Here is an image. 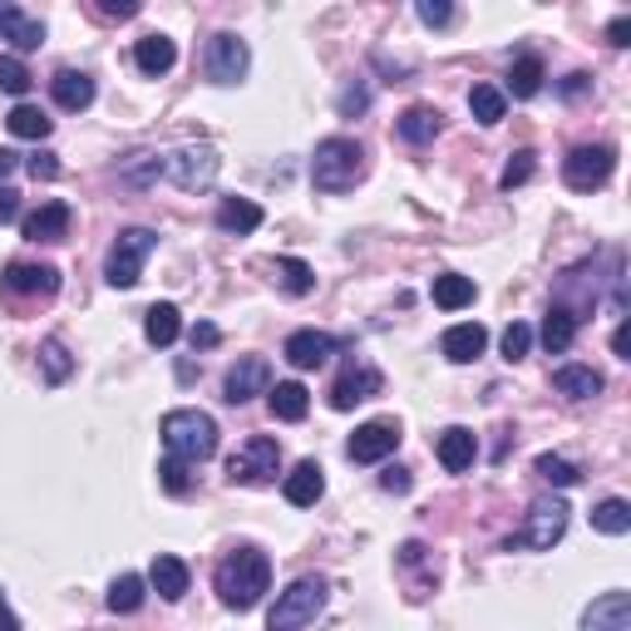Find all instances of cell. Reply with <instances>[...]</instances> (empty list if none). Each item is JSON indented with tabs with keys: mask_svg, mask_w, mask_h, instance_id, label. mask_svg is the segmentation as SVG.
<instances>
[{
	"mask_svg": "<svg viewBox=\"0 0 631 631\" xmlns=\"http://www.w3.org/2000/svg\"><path fill=\"white\" fill-rule=\"evenodd\" d=\"M15 168H20V158L10 153V148H0V183H5V177L15 173Z\"/></svg>",
	"mask_w": 631,
	"mask_h": 631,
	"instance_id": "54",
	"label": "cell"
},
{
	"mask_svg": "<svg viewBox=\"0 0 631 631\" xmlns=\"http://www.w3.org/2000/svg\"><path fill=\"white\" fill-rule=\"evenodd\" d=\"M266 404H272L276 420L296 424V420H306V410H311V394H306L301 380H282V385H272V390H266Z\"/></svg>",
	"mask_w": 631,
	"mask_h": 631,
	"instance_id": "28",
	"label": "cell"
},
{
	"mask_svg": "<svg viewBox=\"0 0 631 631\" xmlns=\"http://www.w3.org/2000/svg\"><path fill=\"white\" fill-rule=\"evenodd\" d=\"M380 385H385V375L375 370L370 360H351L331 385V410H355L360 400L380 394Z\"/></svg>",
	"mask_w": 631,
	"mask_h": 631,
	"instance_id": "13",
	"label": "cell"
},
{
	"mask_svg": "<svg viewBox=\"0 0 631 631\" xmlns=\"http://www.w3.org/2000/svg\"><path fill=\"white\" fill-rule=\"evenodd\" d=\"M592 528L607 532V538H621V532H631V503H627V498H601L597 508H592Z\"/></svg>",
	"mask_w": 631,
	"mask_h": 631,
	"instance_id": "35",
	"label": "cell"
},
{
	"mask_svg": "<svg viewBox=\"0 0 631 631\" xmlns=\"http://www.w3.org/2000/svg\"><path fill=\"white\" fill-rule=\"evenodd\" d=\"M5 124H10V134H15V138H35V144H39V138H49V118H45V108H35V104H15Z\"/></svg>",
	"mask_w": 631,
	"mask_h": 631,
	"instance_id": "39",
	"label": "cell"
},
{
	"mask_svg": "<svg viewBox=\"0 0 631 631\" xmlns=\"http://www.w3.org/2000/svg\"><path fill=\"white\" fill-rule=\"evenodd\" d=\"M158 483H163L168 493H187V489H193V479H187V463L168 454V459L158 463Z\"/></svg>",
	"mask_w": 631,
	"mask_h": 631,
	"instance_id": "44",
	"label": "cell"
},
{
	"mask_svg": "<svg viewBox=\"0 0 631 631\" xmlns=\"http://www.w3.org/2000/svg\"><path fill=\"white\" fill-rule=\"evenodd\" d=\"M282 493H286V503H291V508H311V503L325 493V469L316 459H301L291 473H286Z\"/></svg>",
	"mask_w": 631,
	"mask_h": 631,
	"instance_id": "19",
	"label": "cell"
},
{
	"mask_svg": "<svg viewBox=\"0 0 631 631\" xmlns=\"http://www.w3.org/2000/svg\"><path fill=\"white\" fill-rule=\"evenodd\" d=\"M503 360H523L528 355V345H532V325H523V321H513L508 331H503Z\"/></svg>",
	"mask_w": 631,
	"mask_h": 631,
	"instance_id": "43",
	"label": "cell"
},
{
	"mask_svg": "<svg viewBox=\"0 0 631 631\" xmlns=\"http://www.w3.org/2000/svg\"><path fill=\"white\" fill-rule=\"evenodd\" d=\"M39 370H45V385H65L69 370H74V355H69V345L59 341V335H49L45 345H39Z\"/></svg>",
	"mask_w": 631,
	"mask_h": 631,
	"instance_id": "36",
	"label": "cell"
},
{
	"mask_svg": "<svg viewBox=\"0 0 631 631\" xmlns=\"http://www.w3.org/2000/svg\"><path fill=\"white\" fill-rule=\"evenodd\" d=\"M400 439H404L400 420H365L360 429L351 434L345 454H351L355 463H380V459H390V454L400 449Z\"/></svg>",
	"mask_w": 631,
	"mask_h": 631,
	"instance_id": "11",
	"label": "cell"
},
{
	"mask_svg": "<svg viewBox=\"0 0 631 631\" xmlns=\"http://www.w3.org/2000/svg\"><path fill=\"white\" fill-rule=\"evenodd\" d=\"M552 390L567 394V400H592V394H601V375L592 365H558L552 370Z\"/></svg>",
	"mask_w": 631,
	"mask_h": 631,
	"instance_id": "27",
	"label": "cell"
},
{
	"mask_svg": "<svg viewBox=\"0 0 631 631\" xmlns=\"http://www.w3.org/2000/svg\"><path fill=\"white\" fill-rule=\"evenodd\" d=\"M582 89H587V74H567V84H562V94H567V99H577Z\"/></svg>",
	"mask_w": 631,
	"mask_h": 631,
	"instance_id": "55",
	"label": "cell"
},
{
	"mask_svg": "<svg viewBox=\"0 0 631 631\" xmlns=\"http://www.w3.org/2000/svg\"><path fill=\"white\" fill-rule=\"evenodd\" d=\"M370 108V89L365 84H345V94H341V114L351 118V114H365Z\"/></svg>",
	"mask_w": 631,
	"mask_h": 631,
	"instance_id": "46",
	"label": "cell"
},
{
	"mask_svg": "<svg viewBox=\"0 0 631 631\" xmlns=\"http://www.w3.org/2000/svg\"><path fill=\"white\" fill-rule=\"evenodd\" d=\"M567 503L562 498H538L528 508V518H523L518 532H508V542L503 548L508 552H548L562 542V532H567Z\"/></svg>",
	"mask_w": 631,
	"mask_h": 631,
	"instance_id": "5",
	"label": "cell"
},
{
	"mask_svg": "<svg viewBox=\"0 0 631 631\" xmlns=\"http://www.w3.org/2000/svg\"><path fill=\"white\" fill-rule=\"evenodd\" d=\"M325 597H331V582H325L321 572L296 577L291 587L276 597L272 617H266V631H301V627H311V621L325 611Z\"/></svg>",
	"mask_w": 631,
	"mask_h": 631,
	"instance_id": "4",
	"label": "cell"
},
{
	"mask_svg": "<svg viewBox=\"0 0 631 631\" xmlns=\"http://www.w3.org/2000/svg\"><path fill=\"white\" fill-rule=\"evenodd\" d=\"M582 631H631V597L627 592H601L582 611Z\"/></svg>",
	"mask_w": 631,
	"mask_h": 631,
	"instance_id": "16",
	"label": "cell"
},
{
	"mask_svg": "<svg viewBox=\"0 0 631 631\" xmlns=\"http://www.w3.org/2000/svg\"><path fill=\"white\" fill-rule=\"evenodd\" d=\"M30 84H35V79H30L25 59H20V55H0V89H5V94H15V99H25Z\"/></svg>",
	"mask_w": 631,
	"mask_h": 631,
	"instance_id": "42",
	"label": "cell"
},
{
	"mask_svg": "<svg viewBox=\"0 0 631 631\" xmlns=\"http://www.w3.org/2000/svg\"><path fill=\"white\" fill-rule=\"evenodd\" d=\"M158 434H163L168 454L183 463H203L217 454V420L207 410H168Z\"/></svg>",
	"mask_w": 631,
	"mask_h": 631,
	"instance_id": "2",
	"label": "cell"
},
{
	"mask_svg": "<svg viewBox=\"0 0 631 631\" xmlns=\"http://www.w3.org/2000/svg\"><path fill=\"white\" fill-rule=\"evenodd\" d=\"M246 65H252V49H246V39H237L232 30H222V35L207 39L203 69H207L213 84H237V79H246Z\"/></svg>",
	"mask_w": 631,
	"mask_h": 631,
	"instance_id": "10",
	"label": "cell"
},
{
	"mask_svg": "<svg viewBox=\"0 0 631 631\" xmlns=\"http://www.w3.org/2000/svg\"><path fill=\"white\" fill-rule=\"evenodd\" d=\"M483 345H489V331H483L479 321H459V325H449V331H444L439 351H444V360L469 365V360H479V355H483Z\"/></svg>",
	"mask_w": 631,
	"mask_h": 631,
	"instance_id": "18",
	"label": "cell"
},
{
	"mask_svg": "<svg viewBox=\"0 0 631 631\" xmlns=\"http://www.w3.org/2000/svg\"><path fill=\"white\" fill-rule=\"evenodd\" d=\"M134 65L144 69L148 79H158V74H168V69L177 65V45L168 35H144L134 45Z\"/></svg>",
	"mask_w": 631,
	"mask_h": 631,
	"instance_id": "24",
	"label": "cell"
},
{
	"mask_svg": "<svg viewBox=\"0 0 631 631\" xmlns=\"http://www.w3.org/2000/svg\"><path fill=\"white\" fill-rule=\"evenodd\" d=\"M607 45H611V49H627V45H631V15H617V20H611V25H607Z\"/></svg>",
	"mask_w": 631,
	"mask_h": 631,
	"instance_id": "50",
	"label": "cell"
},
{
	"mask_svg": "<svg viewBox=\"0 0 631 631\" xmlns=\"http://www.w3.org/2000/svg\"><path fill=\"white\" fill-rule=\"evenodd\" d=\"M213 587H217V597H222V607L252 611L256 601L266 597V587H272V558H266L262 548H252V542H242V548H232L217 562Z\"/></svg>",
	"mask_w": 631,
	"mask_h": 631,
	"instance_id": "1",
	"label": "cell"
},
{
	"mask_svg": "<svg viewBox=\"0 0 631 631\" xmlns=\"http://www.w3.org/2000/svg\"><path fill=\"white\" fill-rule=\"evenodd\" d=\"M138 0H99V15H108V20H134L138 15Z\"/></svg>",
	"mask_w": 631,
	"mask_h": 631,
	"instance_id": "49",
	"label": "cell"
},
{
	"mask_svg": "<svg viewBox=\"0 0 631 631\" xmlns=\"http://www.w3.org/2000/svg\"><path fill=\"white\" fill-rule=\"evenodd\" d=\"M30 177H45V183H49V177H59L55 153H35V158H30Z\"/></svg>",
	"mask_w": 631,
	"mask_h": 631,
	"instance_id": "51",
	"label": "cell"
},
{
	"mask_svg": "<svg viewBox=\"0 0 631 631\" xmlns=\"http://www.w3.org/2000/svg\"><path fill=\"white\" fill-rule=\"evenodd\" d=\"M0 39H10V49H20V55H30V49L45 45V25L20 5H0Z\"/></svg>",
	"mask_w": 631,
	"mask_h": 631,
	"instance_id": "17",
	"label": "cell"
},
{
	"mask_svg": "<svg viewBox=\"0 0 631 631\" xmlns=\"http://www.w3.org/2000/svg\"><path fill=\"white\" fill-rule=\"evenodd\" d=\"M163 177V153H134L118 168V183L124 187H153Z\"/></svg>",
	"mask_w": 631,
	"mask_h": 631,
	"instance_id": "37",
	"label": "cell"
},
{
	"mask_svg": "<svg viewBox=\"0 0 631 631\" xmlns=\"http://www.w3.org/2000/svg\"><path fill=\"white\" fill-rule=\"evenodd\" d=\"M282 469V444L272 434H252L242 449L227 459V483H242V489H262V483L276 479Z\"/></svg>",
	"mask_w": 631,
	"mask_h": 631,
	"instance_id": "7",
	"label": "cell"
},
{
	"mask_svg": "<svg viewBox=\"0 0 631 631\" xmlns=\"http://www.w3.org/2000/svg\"><path fill=\"white\" fill-rule=\"evenodd\" d=\"M49 89H55V104L69 108V114L94 104V79H89L84 69H59V74L49 79Z\"/></svg>",
	"mask_w": 631,
	"mask_h": 631,
	"instance_id": "23",
	"label": "cell"
},
{
	"mask_svg": "<svg viewBox=\"0 0 631 631\" xmlns=\"http://www.w3.org/2000/svg\"><path fill=\"white\" fill-rule=\"evenodd\" d=\"M282 355H286V365H296V370H321V365L335 355V335L291 331V335H286V345H282Z\"/></svg>",
	"mask_w": 631,
	"mask_h": 631,
	"instance_id": "15",
	"label": "cell"
},
{
	"mask_svg": "<svg viewBox=\"0 0 631 631\" xmlns=\"http://www.w3.org/2000/svg\"><path fill=\"white\" fill-rule=\"evenodd\" d=\"M20 217V193L15 187H0V222H15Z\"/></svg>",
	"mask_w": 631,
	"mask_h": 631,
	"instance_id": "52",
	"label": "cell"
},
{
	"mask_svg": "<svg viewBox=\"0 0 631 631\" xmlns=\"http://www.w3.org/2000/svg\"><path fill=\"white\" fill-rule=\"evenodd\" d=\"M148 582L158 587L163 601H183L187 597V562L173 558V552H158L153 567H148Z\"/></svg>",
	"mask_w": 631,
	"mask_h": 631,
	"instance_id": "22",
	"label": "cell"
},
{
	"mask_svg": "<svg viewBox=\"0 0 631 631\" xmlns=\"http://www.w3.org/2000/svg\"><path fill=\"white\" fill-rule=\"evenodd\" d=\"M177 331H183V321H177V306L173 301H158V306H148L144 311V335H148V345H173L177 341Z\"/></svg>",
	"mask_w": 631,
	"mask_h": 631,
	"instance_id": "29",
	"label": "cell"
},
{
	"mask_svg": "<svg viewBox=\"0 0 631 631\" xmlns=\"http://www.w3.org/2000/svg\"><path fill=\"white\" fill-rule=\"evenodd\" d=\"M542 79H548V74H542V59L538 55H518V59H513V69H508V94L513 99H532L542 89ZM508 94H503V99H508Z\"/></svg>",
	"mask_w": 631,
	"mask_h": 631,
	"instance_id": "31",
	"label": "cell"
},
{
	"mask_svg": "<svg viewBox=\"0 0 631 631\" xmlns=\"http://www.w3.org/2000/svg\"><path fill=\"white\" fill-rule=\"evenodd\" d=\"M69 222H74L69 203H39L35 213L25 217V237H30V242H65Z\"/></svg>",
	"mask_w": 631,
	"mask_h": 631,
	"instance_id": "20",
	"label": "cell"
},
{
	"mask_svg": "<svg viewBox=\"0 0 631 631\" xmlns=\"http://www.w3.org/2000/svg\"><path fill=\"white\" fill-rule=\"evenodd\" d=\"M572 341H577V316L562 311V306H552V311L542 316V345H548V355L572 351Z\"/></svg>",
	"mask_w": 631,
	"mask_h": 631,
	"instance_id": "30",
	"label": "cell"
},
{
	"mask_svg": "<svg viewBox=\"0 0 631 631\" xmlns=\"http://www.w3.org/2000/svg\"><path fill=\"white\" fill-rule=\"evenodd\" d=\"M611 168H617V148L611 144H582V148H572V153L562 158V183H567L572 193H597V187L611 177Z\"/></svg>",
	"mask_w": 631,
	"mask_h": 631,
	"instance_id": "9",
	"label": "cell"
},
{
	"mask_svg": "<svg viewBox=\"0 0 631 631\" xmlns=\"http://www.w3.org/2000/svg\"><path fill=\"white\" fill-rule=\"evenodd\" d=\"M532 173H538V153H532V148H518V153L508 158V168H503L498 187H503V193H513V187H523Z\"/></svg>",
	"mask_w": 631,
	"mask_h": 631,
	"instance_id": "41",
	"label": "cell"
},
{
	"mask_svg": "<svg viewBox=\"0 0 631 631\" xmlns=\"http://www.w3.org/2000/svg\"><path fill=\"white\" fill-rule=\"evenodd\" d=\"M469 108H473V118L479 124H503V114H508V99H503V89L498 84H473L469 89Z\"/></svg>",
	"mask_w": 631,
	"mask_h": 631,
	"instance_id": "34",
	"label": "cell"
},
{
	"mask_svg": "<svg viewBox=\"0 0 631 631\" xmlns=\"http://www.w3.org/2000/svg\"><path fill=\"white\" fill-rule=\"evenodd\" d=\"M473 459H479V439H473V429L449 424V429L439 434V463L449 473H463V469H473Z\"/></svg>",
	"mask_w": 631,
	"mask_h": 631,
	"instance_id": "21",
	"label": "cell"
},
{
	"mask_svg": "<svg viewBox=\"0 0 631 631\" xmlns=\"http://www.w3.org/2000/svg\"><path fill=\"white\" fill-rule=\"evenodd\" d=\"M414 15H420L424 25H449L454 5H449V0H420V5H414Z\"/></svg>",
	"mask_w": 631,
	"mask_h": 631,
	"instance_id": "45",
	"label": "cell"
},
{
	"mask_svg": "<svg viewBox=\"0 0 631 631\" xmlns=\"http://www.w3.org/2000/svg\"><path fill=\"white\" fill-rule=\"evenodd\" d=\"M10 296H55L59 291V272L49 262H10L0 276Z\"/></svg>",
	"mask_w": 631,
	"mask_h": 631,
	"instance_id": "14",
	"label": "cell"
},
{
	"mask_svg": "<svg viewBox=\"0 0 631 631\" xmlns=\"http://www.w3.org/2000/svg\"><path fill=\"white\" fill-rule=\"evenodd\" d=\"M217 168H222V158H217L213 144H187V148L163 153V177H173L183 193H203V187H213Z\"/></svg>",
	"mask_w": 631,
	"mask_h": 631,
	"instance_id": "8",
	"label": "cell"
},
{
	"mask_svg": "<svg viewBox=\"0 0 631 631\" xmlns=\"http://www.w3.org/2000/svg\"><path fill=\"white\" fill-rule=\"evenodd\" d=\"M394 134H400L404 144H414V148L429 144V138L439 134V108H434V104H410L400 118H394Z\"/></svg>",
	"mask_w": 631,
	"mask_h": 631,
	"instance_id": "25",
	"label": "cell"
},
{
	"mask_svg": "<svg viewBox=\"0 0 631 631\" xmlns=\"http://www.w3.org/2000/svg\"><path fill=\"white\" fill-rule=\"evenodd\" d=\"M148 582L144 577H138V572H124V577H114V582H108V611H118V617H128V611H138V607H144V597H148Z\"/></svg>",
	"mask_w": 631,
	"mask_h": 631,
	"instance_id": "33",
	"label": "cell"
},
{
	"mask_svg": "<svg viewBox=\"0 0 631 631\" xmlns=\"http://www.w3.org/2000/svg\"><path fill=\"white\" fill-rule=\"evenodd\" d=\"M276 282H282L286 296H306L316 286V272L301 262V256H282V262H276Z\"/></svg>",
	"mask_w": 631,
	"mask_h": 631,
	"instance_id": "40",
	"label": "cell"
},
{
	"mask_svg": "<svg viewBox=\"0 0 631 631\" xmlns=\"http://www.w3.org/2000/svg\"><path fill=\"white\" fill-rule=\"evenodd\" d=\"M429 296H434V306H444V311H463V306L473 301V282L459 272H444V276H434Z\"/></svg>",
	"mask_w": 631,
	"mask_h": 631,
	"instance_id": "32",
	"label": "cell"
},
{
	"mask_svg": "<svg viewBox=\"0 0 631 631\" xmlns=\"http://www.w3.org/2000/svg\"><path fill=\"white\" fill-rule=\"evenodd\" d=\"M538 479L552 483V489H572V483H582V469L572 459H562V454H538Z\"/></svg>",
	"mask_w": 631,
	"mask_h": 631,
	"instance_id": "38",
	"label": "cell"
},
{
	"mask_svg": "<svg viewBox=\"0 0 631 631\" xmlns=\"http://www.w3.org/2000/svg\"><path fill=\"white\" fill-rule=\"evenodd\" d=\"M611 351H617V360H631V325L627 321L611 331Z\"/></svg>",
	"mask_w": 631,
	"mask_h": 631,
	"instance_id": "53",
	"label": "cell"
},
{
	"mask_svg": "<svg viewBox=\"0 0 631 631\" xmlns=\"http://www.w3.org/2000/svg\"><path fill=\"white\" fill-rule=\"evenodd\" d=\"M0 631H20V621H15V611L5 607V597H0Z\"/></svg>",
	"mask_w": 631,
	"mask_h": 631,
	"instance_id": "56",
	"label": "cell"
},
{
	"mask_svg": "<svg viewBox=\"0 0 631 631\" xmlns=\"http://www.w3.org/2000/svg\"><path fill=\"white\" fill-rule=\"evenodd\" d=\"M153 246H158V237L148 232V227H124V232L114 237V246H108V262H104L108 286H118V291L138 286V276H144V262L153 256Z\"/></svg>",
	"mask_w": 631,
	"mask_h": 631,
	"instance_id": "6",
	"label": "cell"
},
{
	"mask_svg": "<svg viewBox=\"0 0 631 631\" xmlns=\"http://www.w3.org/2000/svg\"><path fill=\"white\" fill-rule=\"evenodd\" d=\"M217 227L232 237H246L262 227V207H256L252 197H222V203H217Z\"/></svg>",
	"mask_w": 631,
	"mask_h": 631,
	"instance_id": "26",
	"label": "cell"
},
{
	"mask_svg": "<svg viewBox=\"0 0 631 631\" xmlns=\"http://www.w3.org/2000/svg\"><path fill=\"white\" fill-rule=\"evenodd\" d=\"M380 489H385V493H410V489H414L410 469H400V463H390V469L380 473Z\"/></svg>",
	"mask_w": 631,
	"mask_h": 631,
	"instance_id": "47",
	"label": "cell"
},
{
	"mask_svg": "<svg viewBox=\"0 0 631 631\" xmlns=\"http://www.w3.org/2000/svg\"><path fill=\"white\" fill-rule=\"evenodd\" d=\"M365 177V148L355 138H321L311 158V183L321 193H351Z\"/></svg>",
	"mask_w": 631,
	"mask_h": 631,
	"instance_id": "3",
	"label": "cell"
},
{
	"mask_svg": "<svg viewBox=\"0 0 631 631\" xmlns=\"http://www.w3.org/2000/svg\"><path fill=\"white\" fill-rule=\"evenodd\" d=\"M187 341H193V351H213V345L222 341V331H217L213 321H197L193 331H187Z\"/></svg>",
	"mask_w": 631,
	"mask_h": 631,
	"instance_id": "48",
	"label": "cell"
},
{
	"mask_svg": "<svg viewBox=\"0 0 631 631\" xmlns=\"http://www.w3.org/2000/svg\"><path fill=\"white\" fill-rule=\"evenodd\" d=\"M266 390H272V365H266L262 355H242V360L222 375V400L227 404H246V400H256V394H266Z\"/></svg>",
	"mask_w": 631,
	"mask_h": 631,
	"instance_id": "12",
	"label": "cell"
}]
</instances>
